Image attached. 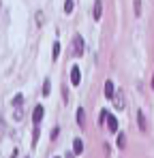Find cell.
<instances>
[{
    "label": "cell",
    "mask_w": 154,
    "mask_h": 158,
    "mask_svg": "<svg viewBox=\"0 0 154 158\" xmlns=\"http://www.w3.org/2000/svg\"><path fill=\"white\" fill-rule=\"evenodd\" d=\"M137 120H139V128H141V132L148 131V124H146V113L143 111H137Z\"/></svg>",
    "instance_id": "cell-9"
},
{
    "label": "cell",
    "mask_w": 154,
    "mask_h": 158,
    "mask_svg": "<svg viewBox=\"0 0 154 158\" xmlns=\"http://www.w3.org/2000/svg\"><path fill=\"white\" fill-rule=\"evenodd\" d=\"M56 158H58V156H56Z\"/></svg>",
    "instance_id": "cell-22"
},
{
    "label": "cell",
    "mask_w": 154,
    "mask_h": 158,
    "mask_svg": "<svg viewBox=\"0 0 154 158\" xmlns=\"http://www.w3.org/2000/svg\"><path fill=\"white\" fill-rule=\"evenodd\" d=\"M36 24H39V26L43 24V13H41V11H36Z\"/></svg>",
    "instance_id": "cell-20"
},
{
    "label": "cell",
    "mask_w": 154,
    "mask_h": 158,
    "mask_svg": "<svg viewBox=\"0 0 154 158\" xmlns=\"http://www.w3.org/2000/svg\"><path fill=\"white\" fill-rule=\"evenodd\" d=\"M75 120H77V124H79V128H83L86 126V111L79 107L77 109V113H75Z\"/></svg>",
    "instance_id": "cell-5"
},
{
    "label": "cell",
    "mask_w": 154,
    "mask_h": 158,
    "mask_svg": "<svg viewBox=\"0 0 154 158\" xmlns=\"http://www.w3.org/2000/svg\"><path fill=\"white\" fill-rule=\"evenodd\" d=\"M13 118H15V120H17V122H19V120H22V118H24V115H22V109H19V107H17V109H15V115H13Z\"/></svg>",
    "instance_id": "cell-19"
},
{
    "label": "cell",
    "mask_w": 154,
    "mask_h": 158,
    "mask_svg": "<svg viewBox=\"0 0 154 158\" xmlns=\"http://www.w3.org/2000/svg\"><path fill=\"white\" fill-rule=\"evenodd\" d=\"M58 56H60V43H53V52H51V58H53V60H58Z\"/></svg>",
    "instance_id": "cell-11"
},
{
    "label": "cell",
    "mask_w": 154,
    "mask_h": 158,
    "mask_svg": "<svg viewBox=\"0 0 154 158\" xmlns=\"http://www.w3.org/2000/svg\"><path fill=\"white\" fill-rule=\"evenodd\" d=\"M73 11V0H66L64 2V13H71Z\"/></svg>",
    "instance_id": "cell-16"
},
{
    "label": "cell",
    "mask_w": 154,
    "mask_h": 158,
    "mask_svg": "<svg viewBox=\"0 0 154 158\" xmlns=\"http://www.w3.org/2000/svg\"><path fill=\"white\" fill-rule=\"evenodd\" d=\"M73 152H75V154H81V152H83V141H81V139H75V141H73Z\"/></svg>",
    "instance_id": "cell-10"
},
{
    "label": "cell",
    "mask_w": 154,
    "mask_h": 158,
    "mask_svg": "<svg viewBox=\"0 0 154 158\" xmlns=\"http://www.w3.org/2000/svg\"><path fill=\"white\" fill-rule=\"evenodd\" d=\"M22 103H24V96H22V94H15V98H13V105H15V107H19Z\"/></svg>",
    "instance_id": "cell-15"
},
{
    "label": "cell",
    "mask_w": 154,
    "mask_h": 158,
    "mask_svg": "<svg viewBox=\"0 0 154 158\" xmlns=\"http://www.w3.org/2000/svg\"><path fill=\"white\" fill-rule=\"evenodd\" d=\"M101 15H103V2H101V0H96V2H94V9H92V17L99 22Z\"/></svg>",
    "instance_id": "cell-3"
},
{
    "label": "cell",
    "mask_w": 154,
    "mask_h": 158,
    "mask_svg": "<svg viewBox=\"0 0 154 158\" xmlns=\"http://www.w3.org/2000/svg\"><path fill=\"white\" fill-rule=\"evenodd\" d=\"M113 92H116V90H113V81H111V79H107V81H105V96H107V98L111 101Z\"/></svg>",
    "instance_id": "cell-7"
},
{
    "label": "cell",
    "mask_w": 154,
    "mask_h": 158,
    "mask_svg": "<svg viewBox=\"0 0 154 158\" xmlns=\"http://www.w3.org/2000/svg\"><path fill=\"white\" fill-rule=\"evenodd\" d=\"M32 120H34V124H39L41 120H43V107L36 105L34 107V113H32Z\"/></svg>",
    "instance_id": "cell-8"
},
{
    "label": "cell",
    "mask_w": 154,
    "mask_h": 158,
    "mask_svg": "<svg viewBox=\"0 0 154 158\" xmlns=\"http://www.w3.org/2000/svg\"><path fill=\"white\" fill-rule=\"evenodd\" d=\"M39 135H41V131H39V124L34 126V131H32V143H36L39 141Z\"/></svg>",
    "instance_id": "cell-14"
},
{
    "label": "cell",
    "mask_w": 154,
    "mask_h": 158,
    "mask_svg": "<svg viewBox=\"0 0 154 158\" xmlns=\"http://www.w3.org/2000/svg\"><path fill=\"white\" fill-rule=\"evenodd\" d=\"M0 6H2V0H0Z\"/></svg>",
    "instance_id": "cell-21"
},
{
    "label": "cell",
    "mask_w": 154,
    "mask_h": 158,
    "mask_svg": "<svg viewBox=\"0 0 154 158\" xmlns=\"http://www.w3.org/2000/svg\"><path fill=\"white\" fill-rule=\"evenodd\" d=\"M79 81H81L79 66H73V69H71V83H73V85H79Z\"/></svg>",
    "instance_id": "cell-4"
},
{
    "label": "cell",
    "mask_w": 154,
    "mask_h": 158,
    "mask_svg": "<svg viewBox=\"0 0 154 158\" xmlns=\"http://www.w3.org/2000/svg\"><path fill=\"white\" fill-rule=\"evenodd\" d=\"M49 92H51V83H49V79H45V83H43V94L49 96Z\"/></svg>",
    "instance_id": "cell-12"
},
{
    "label": "cell",
    "mask_w": 154,
    "mask_h": 158,
    "mask_svg": "<svg viewBox=\"0 0 154 158\" xmlns=\"http://www.w3.org/2000/svg\"><path fill=\"white\" fill-rule=\"evenodd\" d=\"M107 113H109L107 109H103V111H101V115H99V122H101V124L105 122V118H107Z\"/></svg>",
    "instance_id": "cell-17"
},
{
    "label": "cell",
    "mask_w": 154,
    "mask_h": 158,
    "mask_svg": "<svg viewBox=\"0 0 154 158\" xmlns=\"http://www.w3.org/2000/svg\"><path fill=\"white\" fill-rule=\"evenodd\" d=\"M111 101H113L116 109H124V94H122V92H113Z\"/></svg>",
    "instance_id": "cell-2"
},
{
    "label": "cell",
    "mask_w": 154,
    "mask_h": 158,
    "mask_svg": "<svg viewBox=\"0 0 154 158\" xmlns=\"http://www.w3.org/2000/svg\"><path fill=\"white\" fill-rule=\"evenodd\" d=\"M135 13L141 15V2H139V0H135Z\"/></svg>",
    "instance_id": "cell-18"
},
{
    "label": "cell",
    "mask_w": 154,
    "mask_h": 158,
    "mask_svg": "<svg viewBox=\"0 0 154 158\" xmlns=\"http://www.w3.org/2000/svg\"><path fill=\"white\" fill-rule=\"evenodd\" d=\"M105 122H107V126H109V131H111V132H116V131H118V120H116L113 115H109V113H107Z\"/></svg>",
    "instance_id": "cell-6"
},
{
    "label": "cell",
    "mask_w": 154,
    "mask_h": 158,
    "mask_svg": "<svg viewBox=\"0 0 154 158\" xmlns=\"http://www.w3.org/2000/svg\"><path fill=\"white\" fill-rule=\"evenodd\" d=\"M124 145H126V135H120V137H118V148L124 150Z\"/></svg>",
    "instance_id": "cell-13"
},
{
    "label": "cell",
    "mask_w": 154,
    "mask_h": 158,
    "mask_svg": "<svg viewBox=\"0 0 154 158\" xmlns=\"http://www.w3.org/2000/svg\"><path fill=\"white\" fill-rule=\"evenodd\" d=\"M73 53H75V56H81V53H83V39H81L79 34L73 39Z\"/></svg>",
    "instance_id": "cell-1"
}]
</instances>
